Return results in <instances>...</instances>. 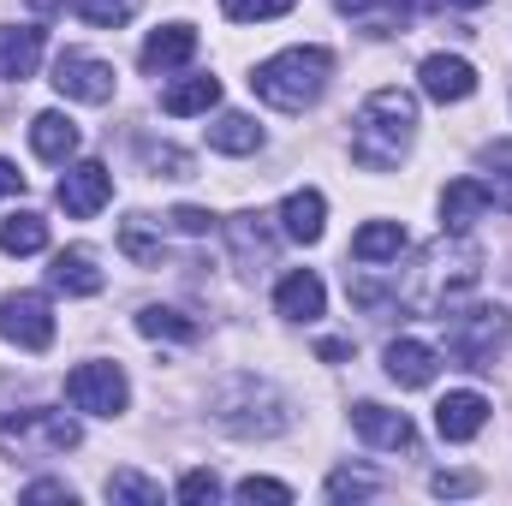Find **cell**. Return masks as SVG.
Returning a JSON list of instances; mask_svg holds the SVG:
<instances>
[{"label": "cell", "mask_w": 512, "mask_h": 506, "mask_svg": "<svg viewBox=\"0 0 512 506\" xmlns=\"http://www.w3.org/2000/svg\"><path fill=\"white\" fill-rule=\"evenodd\" d=\"M221 12H227L233 24H256V18H286L292 0H221Z\"/></svg>", "instance_id": "obj_32"}, {"label": "cell", "mask_w": 512, "mask_h": 506, "mask_svg": "<svg viewBox=\"0 0 512 506\" xmlns=\"http://www.w3.org/2000/svg\"><path fill=\"white\" fill-rule=\"evenodd\" d=\"M24 501H66V506H72V489H66V483H30V489H24Z\"/></svg>", "instance_id": "obj_39"}, {"label": "cell", "mask_w": 512, "mask_h": 506, "mask_svg": "<svg viewBox=\"0 0 512 506\" xmlns=\"http://www.w3.org/2000/svg\"><path fill=\"white\" fill-rule=\"evenodd\" d=\"M215 102H221V78H179V84L161 90V114H173V120L209 114Z\"/></svg>", "instance_id": "obj_21"}, {"label": "cell", "mask_w": 512, "mask_h": 506, "mask_svg": "<svg viewBox=\"0 0 512 506\" xmlns=\"http://www.w3.org/2000/svg\"><path fill=\"white\" fill-rule=\"evenodd\" d=\"M84 441V429L66 417V411H18L0 423V453L6 459H54V453H72Z\"/></svg>", "instance_id": "obj_5"}, {"label": "cell", "mask_w": 512, "mask_h": 506, "mask_svg": "<svg viewBox=\"0 0 512 506\" xmlns=\"http://www.w3.org/2000/svg\"><path fill=\"white\" fill-rule=\"evenodd\" d=\"M143 155H149V167H167V179H185V173H191V155H179V149H167V143H149Z\"/></svg>", "instance_id": "obj_36"}, {"label": "cell", "mask_w": 512, "mask_h": 506, "mask_svg": "<svg viewBox=\"0 0 512 506\" xmlns=\"http://www.w3.org/2000/svg\"><path fill=\"white\" fill-rule=\"evenodd\" d=\"M18 191H24V173L12 161H0V197H18Z\"/></svg>", "instance_id": "obj_40"}, {"label": "cell", "mask_w": 512, "mask_h": 506, "mask_svg": "<svg viewBox=\"0 0 512 506\" xmlns=\"http://www.w3.org/2000/svg\"><path fill=\"white\" fill-rule=\"evenodd\" d=\"M483 209H489L483 179H453V185L441 191V227H447V233H471V227L483 221Z\"/></svg>", "instance_id": "obj_16"}, {"label": "cell", "mask_w": 512, "mask_h": 506, "mask_svg": "<svg viewBox=\"0 0 512 506\" xmlns=\"http://www.w3.org/2000/svg\"><path fill=\"white\" fill-rule=\"evenodd\" d=\"M483 423H489V399L471 393V387H459V393H447V399L435 405L441 441H471V435H483Z\"/></svg>", "instance_id": "obj_12"}, {"label": "cell", "mask_w": 512, "mask_h": 506, "mask_svg": "<svg viewBox=\"0 0 512 506\" xmlns=\"http://www.w3.org/2000/svg\"><path fill=\"white\" fill-rule=\"evenodd\" d=\"M417 78H423L429 102H465V96H477V66L459 60V54H429L417 66Z\"/></svg>", "instance_id": "obj_11"}, {"label": "cell", "mask_w": 512, "mask_h": 506, "mask_svg": "<svg viewBox=\"0 0 512 506\" xmlns=\"http://www.w3.org/2000/svg\"><path fill=\"white\" fill-rule=\"evenodd\" d=\"M364 495H376V477H364V471H334L328 477V501H364Z\"/></svg>", "instance_id": "obj_33"}, {"label": "cell", "mask_w": 512, "mask_h": 506, "mask_svg": "<svg viewBox=\"0 0 512 506\" xmlns=\"http://www.w3.org/2000/svg\"><path fill=\"white\" fill-rule=\"evenodd\" d=\"M399 251H405V227L399 221H370V227L352 233V256L358 262H399Z\"/></svg>", "instance_id": "obj_24"}, {"label": "cell", "mask_w": 512, "mask_h": 506, "mask_svg": "<svg viewBox=\"0 0 512 506\" xmlns=\"http://www.w3.org/2000/svg\"><path fill=\"white\" fill-rule=\"evenodd\" d=\"M120 251L131 256V262H143V268H155L161 262V233L149 227V215H131V221H120Z\"/></svg>", "instance_id": "obj_29"}, {"label": "cell", "mask_w": 512, "mask_h": 506, "mask_svg": "<svg viewBox=\"0 0 512 506\" xmlns=\"http://www.w3.org/2000/svg\"><path fill=\"white\" fill-rule=\"evenodd\" d=\"M215 423L233 435H280L286 429V399L256 376H233L215 387Z\"/></svg>", "instance_id": "obj_4"}, {"label": "cell", "mask_w": 512, "mask_h": 506, "mask_svg": "<svg viewBox=\"0 0 512 506\" xmlns=\"http://www.w3.org/2000/svg\"><path fill=\"white\" fill-rule=\"evenodd\" d=\"M30 149H36L42 161H72V155H78V126H72L66 114H36V120H30Z\"/></svg>", "instance_id": "obj_23"}, {"label": "cell", "mask_w": 512, "mask_h": 506, "mask_svg": "<svg viewBox=\"0 0 512 506\" xmlns=\"http://www.w3.org/2000/svg\"><path fill=\"white\" fill-rule=\"evenodd\" d=\"M429 489H435L441 501H447V495H477V477H471V471H435Z\"/></svg>", "instance_id": "obj_37"}, {"label": "cell", "mask_w": 512, "mask_h": 506, "mask_svg": "<svg viewBox=\"0 0 512 506\" xmlns=\"http://www.w3.org/2000/svg\"><path fill=\"white\" fill-rule=\"evenodd\" d=\"M322 221H328V203H322V191H310V185L280 203V233L298 239V245H316V239H322Z\"/></svg>", "instance_id": "obj_17"}, {"label": "cell", "mask_w": 512, "mask_h": 506, "mask_svg": "<svg viewBox=\"0 0 512 506\" xmlns=\"http://www.w3.org/2000/svg\"><path fill=\"white\" fill-rule=\"evenodd\" d=\"M328 78H334V54L328 48H286V54H274V60L256 66L251 90L268 108H280V114H304V108L322 102Z\"/></svg>", "instance_id": "obj_2"}, {"label": "cell", "mask_w": 512, "mask_h": 506, "mask_svg": "<svg viewBox=\"0 0 512 506\" xmlns=\"http://www.w3.org/2000/svg\"><path fill=\"white\" fill-rule=\"evenodd\" d=\"M352 429L370 441V447H411L417 441V429H411V417L405 411H387V405H376V399H364V405H352Z\"/></svg>", "instance_id": "obj_13"}, {"label": "cell", "mask_w": 512, "mask_h": 506, "mask_svg": "<svg viewBox=\"0 0 512 506\" xmlns=\"http://www.w3.org/2000/svg\"><path fill=\"white\" fill-rule=\"evenodd\" d=\"M54 90L66 96V102H114V66L108 60H96V54H84V48H66L60 60H54Z\"/></svg>", "instance_id": "obj_9"}, {"label": "cell", "mask_w": 512, "mask_h": 506, "mask_svg": "<svg viewBox=\"0 0 512 506\" xmlns=\"http://www.w3.org/2000/svg\"><path fill=\"white\" fill-rule=\"evenodd\" d=\"M72 6H78V18H90L102 30H120L131 12H137V0H72Z\"/></svg>", "instance_id": "obj_31"}, {"label": "cell", "mask_w": 512, "mask_h": 506, "mask_svg": "<svg viewBox=\"0 0 512 506\" xmlns=\"http://www.w3.org/2000/svg\"><path fill=\"white\" fill-rule=\"evenodd\" d=\"M447 358L465 370H489L495 346L507 340V310L501 304H477V310H447Z\"/></svg>", "instance_id": "obj_6"}, {"label": "cell", "mask_w": 512, "mask_h": 506, "mask_svg": "<svg viewBox=\"0 0 512 506\" xmlns=\"http://www.w3.org/2000/svg\"><path fill=\"white\" fill-rule=\"evenodd\" d=\"M66 399H72L78 411H90V417H120L126 399H131L126 370H120V364H78V370L66 376Z\"/></svg>", "instance_id": "obj_7"}, {"label": "cell", "mask_w": 512, "mask_h": 506, "mask_svg": "<svg viewBox=\"0 0 512 506\" xmlns=\"http://www.w3.org/2000/svg\"><path fill=\"white\" fill-rule=\"evenodd\" d=\"M0 334L18 346V352H48L54 346V310L42 292H12L0 298Z\"/></svg>", "instance_id": "obj_8"}, {"label": "cell", "mask_w": 512, "mask_h": 506, "mask_svg": "<svg viewBox=\"0 0 512 506\" xmlns=\"http://www.w3.org/2000/svg\"><path fill=\"white\" fill-rule=\"evenodd\" d=\"M322 304H328V292H322V280H316L310 268H292V274L274 286V310H280L286 322H316Z\"/></svg>", "instance_id": "obj_14"}, {"label": "cell", "mask_w": 512, "mask_h": 506, "mask_svg": "<svg viewBox=\"0 0 512 506\" xmlns=\"http://www.w3.org/2000/svg\"><path fill=\"white\" fill-rule=\"evenodd\" d=\"M435 370H441L435 346H423V340H393L387 346V376L399 381V387H429Z\"/></svg>", "instance_id": "obj_20"}, {"label": "cell", "mask_w": 512, "mask_h": 506, "mask_svg": "<svg viewBox=\"0 0 512 506\" xmlns=\"http://www.w3.org/2000/svg\"><path fill=\"white\" fill-rule=\"evenodd\" d=\"M411 131H417V96L411 90H376L352 120V161L364 173H393L411 149Z\"/></svg>", "instance_id": "obj_1"}, {"label": "cell", "mask_w": 512, "mask_h": 506, "mask_svg": "<svg viewBox=\"0 0 512 506\" xmlns=\"http://www.w3.org/2000/svg\"><path fill=\"white\" fill-rule=\"evenodd\" d=\"M316 352H322V358H352V340H322Z\"/></svg>", "instance_id": "obj_41"}, {"label": "cell", "mask_w": 512, "mask_h": 506, "mask_svg": "<svg viewBox=\"0 0 512 506\" xmlns=\"http://www.w3.org/2000/svg\"><path fill=\"white\" fill-rule=\"evenodd\" d=\"M477 167H483L489 203H495L501 215H512V143L507 137H501V143H483V149H477Z\"/></svg>", "instance_id": "obj_22"}, {"label": "cell", "mask_w": 512, "mask_h": 506, "mask_svg": "<svg viewBox=\"0 0 512 506\" xmlns=\"http://www.w3.org/2000/svg\"><path fill=\"white\" fill-rule=\"evenodd\" d=\"M209 149H221V155H251V149H262V126H256L251 114H221V120L209 126Z\"/></svg>", "instance_id": "obj_26"}, {"label": "cell", "mask_w": 512, "mask_h": 506, "mask_svg": "<svg viewBox=\"0 0 512 506\" xmlns=\"http://www.w3.org/2000/svg\"><path fill=\"white\" fill-rule=\"evenodd\" d=\"M60 209L72 215V221H90V215H102L108 209V197H114V173L102 167V161H78V167H66V179H60Z\"/></svg>", "instance_id": "obj_10"}, {"label": "cell", "mask_w": 512, "mask_h": 506, "mask_svg": "<svg viewBox=\"0 0 512 506\" xmlns=\"http://www.w3.org/2000/svg\"><path fill=\"white\" fill-rule=\"evenodd\" d=\"M108 501L161 506V483H149V477H137V471H114V477H108Z\"/></svg>", "instance_id": "obj_30"}, {"label": "cell", "mask_w": 512, "mask_h": 506, "mask_svg": "<svg viewBox=\"0 0 512 506\" xmlns=\"http://www.w3.org/2000/svg\"><path fill=\"white\" fill-rule=\"evenodd\" d=\"M179 501H221V477L215 471H185L179 477Z\"/></svg>", "instance_id": "obj_34"}, {"label": "cell", "mask_w": 512, "mask_h": 506, "mask_svg": "<svg viewBox=\"0 0 512 506\" xmlns=\"http://www.w3.org/2000/svg\"><path fill=\"white\" fill-rule=\"evenodd\" d=\"M137 334L191 346V340H197V322H191V316H179V310H161V304H149V310H137Z\"/></svg>", "instance_id": "obj_28"}, {"label": "cell", "mask_w": 512, "mask_h": 506, "mask_svg": "<svg viewBox=\"0 0 512 506\" xmlns=\"http://www.w3.org/2000/svg\"><path fill=\"white\" fill-rule=\"evenodd\" d=\"M227 239H233V251H239L245 268H256V262H268V256H274V239H268L262 215H233V221H227Z\"/></svg>", "instance_id": "obj_27"}, {"label": "cell", "mask_w": 512, "mask_h": 506, "mask_svg": "<svg viewBox=\"0 0 512 506\" xmlns=\"http://www.w3.org/2000/svg\"><path fill=\"white\" fill-rule=\"evenodd\" d=\"M36 60H42V30L36 24H6L0 30V78H30L36 72Z\"/></svg>", "instance_id": "obj_19"}, {"label": "cell", "mask_w": 512, "mask_h": 506, "mask_svg": "<svg viewBox=\"0 0 512 506\" xmlns=\"http://www.w3.org/2000/svg\"><path fill=\"white\" fill-rule=\"evenodd\" d=\"M48 280H54V292H66V298H96V292H102V268H96V256L84 251V245H72V251L54 256Z\"/></svg>", "instance_id": "obj_15"}, {"label": "cell", "mask_w": 512, "mask_h": 506, "mask_svg": "<svg viewBox=\"0 0 512 506\" xmlns=\"http://www.w3.org/2000/svg\"><path fill=\"white\" fill-rule=\"evenodd\" d=\"M477 268H483L477 245H465V233H453V239H441V245H429L417 256L405 304L411 310H453V298L477 286Z\"/></svg>", "instance_id": "obj_3"}, {"label": "cell", "mask_w": 512, "mask_h": 506, "mask_svg": "<svg viewBox=\"0 0 512 506\" xmlns=\"http://www.w3.org/2000/svg\"><path fill=\"white\" fill-rule=\"evenodd\" d=\"M167 221H173V227H179V233H191V239H203V233H209V227H215V215H209V209H191V203H185V209H173V215H167Z\"/></svg>", "instance_id": "obj_38"}, {"label": "cell", "mask_w": 512, "mask_h": 506, "mask_svg": "<svg viewBox=\"0 0 512 506\" xmlns=\"http://www.w3.org/2000/svg\"><path fill=\"white\" fill-rule=\"evenodd\" d=\"M197 54V30L191 24H161L149 42H143V72H173Z\"/></svg>", "instance_id": "obj_18"}, {"label": "cell", "mask_w": 512, "mask_h": 506, "mask_svg": "<svg viewBox=\"0 0 512 506\" xmlns=\"http://www.w3.org/2000/svg\"><path fill=\"white\" fill-rule=\"evenodd\" d=\"M0 251L6 256H36V251H48V221L42 215H6L0 221Z\"/></svg>", "instance_id": "obj_25"}, {"label": "cell", "mask_w": 512, "mask_h": 506, "mask_svg": "<svg viewBox=\"0 0 512 506\" xmlns=\"http://www.w3.org/2000/svg\"><path fill=\"white\" fill-rule=\"evenodd\" d=\"M453 6H489V0H453Z\"/></svg>", "instance_id": "obj_43"}, {"label": "cell", "mask_w": 512, "mask_h": 506, "mask_svg": "<svg viewBox=\"0 0 512 506\" xmlns=\"http://www.w3.org/2000/svg\"><path fill=\"white\" fill-rule=\"evenodd\" d=\"M233 495H239V501H274V506L292 501V489H286V483H274V477H245Z\"/></svg>", "instance_id": "obj_35"}, {"label": "cell", "mask_w": 512, "mask_h": 506, "mask_svg": "<svg viewBox=\"0 0 512 506\" xmlns=\"http://www.w3.org/2000/svg\"><path fill=\"white\" fill-rule=\"evenodd\" d=\"M30 6H36V12H54V6H60V0H30Z\"/></svg>", "instance_id": "obj_42"}]
</instances>
